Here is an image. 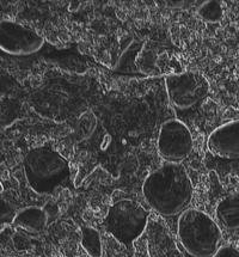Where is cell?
Instances as JSON below:
<instances>
[{
	"mask_svg": "<svg viewBox=\"0 0 239 257\" xmlns=\"http://www.w3.org/2000/svg\"><path fill=\"white\" fill-rule=\"evenodd\" d=\"M179 243L193 257H212L221 242V230L208 214L200 209H185L177 224Z\"/></svg>",
	"mask_w": 239,
	"mask_h": 257,
	"instance_id": "cell-3",
	"label": "cell"
},
{
	"mask_svg": "<svg viewBox=\"0 0 239 257\" xmlns=\"http://www.w3.org/2000/svg\"><path fill=\"white\" fill-rule=\"evenodd\" d=\"M158 61V54L153 49L144 45L137 56L135 66H137L138 72H139L141 77H156L162 74Z\"/></svg>",
	"mask_w": 239,
	"mask_h": 257,
	"instance_id": "cell-13",
	"label": "cell"
},
{
	"mask_svg": "<svg viewBox=\"0 0 239 257\" xmlns=\"http://www.w3.org/2000/svg\"><path fill=\"white\" fill-rule=\"evenodd\" d=\"M199 5L197 14L203 21L209 22V23H215V22L221 21L224 10H222L221 4L219 2L207 0V2L199 3Z\"/></svg>",
	"mask_w": 239,
	"mask_h": 257,
	"instance_id": "cell-15",
	"label": "cell"
},
{
	"mask_svg": "<svg viewBox=\"0 0 239 257\" xmlns=\"http://www.w3.org/2000/svg\"><path fill=\"white\" fill-rule=\"evenodd\" d=\"M216 217L227 230H239V194L226 196L218 203Z\"/></svg>",
	"mask_w": 239,
	"mask_h": 257,
	"instance_id": "cell-12",
	"label": "cell"
},
{
	"mask_svg": "<svg viewBox=\"0 0 239 257\" xmlns=\"http://www.w3.org/2000/svg\"><path fill=\"white\" fill-rule=\"evenodd\" d=\"M212 257H239V250L232 245L220 246Z\"/></svg>",
	"mask_w": 239,
	"mask_h": 257,
	"instance_id": "cell-18",
	"label": "cell"
},
{
	"mask_svg": "<svg viewBox=\"0 0 239 257\" xmlns=\"http://www.w3.org/2000/svg\"><path fill=\"white\" fill-rule=\"evenodd\" d=\"M143 194L152 209L164 217L183 213L193 199V183L181 163H165L143 184Z\"/></svg>",
	"mask_w": 239,
	"mask_h": 257,
	"instance_id": "cell-1",
	"label": "cell"
},
{
	"mask_svg": "<svg viewBox=\"0 0 239 257\" xmlns=\"http://www.w3.org/2000/svg\"><path fill=\"white\" fill-rule=\"evenodd\" d=\"M47 222H48V215L45 209L41 207L30 206L17 212L12 224L28 233L37 234L45 230Z\"/></svg>",
	"mask_w": 239,
	"mask_h": 257,
	"instance_id": "cell-11",
	"label": "cell"
},
{
	"mask_svg": "<svg viewBox=\"0 0 239 257\" xmlns=\"http://www.w3.org/2000/svg\"><path fill=\"white\" fill-rule=\"evenodd\" d=\"M169 101L178 110H185L202 101L209 92V83L197 72H179L165 77Z\"/></svg>",
	"mask_w": 239,
	"mask_h": 257,
	"instance_id": "cell-5",
	"label": "cell"
},
{
	"mask_svg": "<svg viewBox=\"0 0 239 257\" xmlns=\"http://www.w3.org/2000/svg\"><path fill=\"white\" fill-rule=\"evenodd\" d=\"M24 175L31 189L49 195L70 180V164L64 156L47 146L30 150L23 162Z\"/></svg>",
	"mask_w": 239,
	"mask_h": 257,
	"instance_id": "cell-2",
	"label": "cell"
},
{
	"mask_svg": "<svg viewBox=\"0 0 239 257\" xmlns=\"http://www.w3.org/2000/svg\"><path fill=\"white\" fill-rule=\"evenodd\" d=\"M81 246L89 257H103V243L96 228L85 226L81 230Z\"/></svg>",
	"mask_w": 239,
	"mask_h": 257,
	"instance_id": "cell-14",
	"label": "cell"
},
{
	"mask_svg": "<svg viewBox=\"0 0 239 257\" xmlns=\"http://www.w3.org/2000/svg\"><path fill=\"white\" fill-rule=\"evenodd\" d=\"M3 257H8V256H3Z\"/></svg>",
	"mask_w": 239,
	"mask_h": 257,
	"instance_id": "cell-19",
	"label": "cell"
},
{
	"mask_svg": "<svg viewBox=\"0 0 239 257\" xmlns=\"http://www.w3.org/2000/svg\"><path fill=\"white\" fill-rule=\"evenodd\" d=\"M146 244L149 257H184L170 231L157 220L149 222Z\"/></svg>",
	"mask_w": 239,
	"mask_h": 257,
	"instance_id": "cell-9",
	"label": "cell"
},
{
	"mask_svg": "<svg viewBox=\"0 0 239 257\" xmlns=\"http://www.w3.org/2000/svg\"><path fill=\"white\" fill-rule=\"evenodd\" d=\"M45 46V39L35 30L12 21L0 23V48L12 56H29L36 54Z\"/></svg>",
	"mask_w": 239,
	"mask_h": 257,
	"instance_id": "cell-7",
	"label": "cell"
},
{
	"mask_svg": "<svg viewBox=\"0 0 239 257\" xmlns=\"http://www.w3.org/2000/svg\"><path fill=\"white\" fill-rule=\"evenodd\" d=\"M144 45L145 43L143 41H137L133 37L122 42L120 47L117 60L114 66L116 73L125 74V76H140L137 66H135V60H137V56Z\"/></svg>",
	"mask_w": 239,
	"mask_h": 257,
	"instance_id": "cell-10",
	"label": "cell"
},
{
	"mask_svg": "<svg viewBox=\"0 0 239 257\" xmlns=\"http://www.w3.org/2000/svg\"><path fill=\"white\" fill-rule=\"evenodd\" d=\"M157 149L166 163L184 161L193 150V136L189 128L176 118L165 121L159 130Z\"/></svg>",
	"mask_w": 239,
	"mask_h": 257,
	"instance_id": "cell-6",
	"label": "cell"
},
{
	"mask_svg": "<svg viewBox=\"0 0 239 257\" xmlns=\"http://www.w3.org/2000/svg\"><path fill=\"white\" fill-rule=\"evenodd\" d=\"M16 214H17V213H16L15 209L10 206V203L5 201V200H2V226L14 222Z\"/></svg>",
	"mask_w": 239,
	"mask_h": 257,
	"instance_id": "cell-16",
	"label": "cell"
},
{
	"mask_svg": "<svg viewBox=\"0 0 239 257\" xmlns=\"http://www.w3.org/2000/svg\"><path fill=\"white\" fill-rule=\"evenodd\" d=\"M12 243L17 251H24L30 247V240L23 233H16L12 238Z\"/></svg>",
	"mask_w": 239,
	"mask_h": 257,
	"instance_id": "cell-17",
	"label": "cell"
},
{
	"mask_svg": "<svg viewBox=\"0 0 239 257\" xmlns=\"http://www.w3.org/2000/svg\"><path fill=\"white\" fill-rule=\"evenodd\" d=\"M150 213L134 200H120L109 207L104 218L105 231L127 249L147 230Z\"/></svg>",
	"mask_w": 239,
	"mask_h": 257,
	"instance_id": "cell-4",
	"label": "cell"
},
{
	"mask_svg": "<svg viewBox=\"0 0 239 257\" xmlns=\"http://www.w3.org/2000/svg\"><path fill=\"white\" fill-rule=\"evenodd\" d=\"M207 147L213 156L222 159H239V120L215 128L207 139Z\"/></svg>",
	"mask_w": 239,
	"mask_h": 257,
	"instance_id": "cell-8",
	"label": "cell"
}]
</instances>
